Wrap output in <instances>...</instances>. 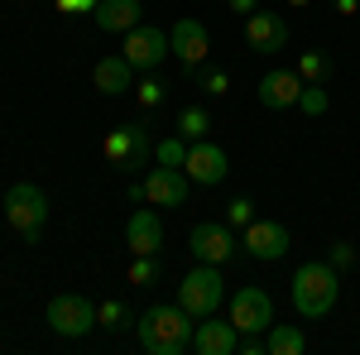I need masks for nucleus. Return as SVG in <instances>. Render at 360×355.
Wrapping results in <instances>:
<instances>
[{
  "mask_svg": "<svg viewBox=\"0 0 360 355\" xmlns=\"http://www.w3.org/2000/svg\"><path fill=\"white\" fill-rule=\"evenodd\" d=\"M125 245L130 254H164V221H159V207H139L125 221Z\"/></svg>",
  "mask_w": 360,
  "mask_h": 355,
  "instance_id": "obj_17",
  "label": "nucleus"
},
{
  "mask_svg": "<svg viewBox=\"0 0 360 355\" xmlns=\"http://www.w3.org/2000/svg\"><path fill=\"white\" fill-rule=\"evenodd\" d=\"M226 5H231L236 15H255V10H259V0H226Z\"/></svg>",
  "mask_w": 360,
  "mask_h": 355,
  "instance_id": "obj_32",
  "label": "nucleus"
},
{
  "mask_svg": "<svg viewBox=\"0 0 360 355\" xmlns=\"http://www.w3.org/2000/svg\"><path fill=\"white\" fill-rule=\"evenodd\" d=\"M193 77L207 96H226V91H231V72H221V67H207V63H202V67H193Z\"/></svg>",
  "mask_w": 360,
  "mask_h": 355,
  "instance_id": "obj_26",
  "label": "nucleus"
},
{
  "mask_svg": "<svg viewBox=\"0 0 360 355\" xmlns=\"http://www.w3.org/2000/svg\"><path fill=\"white\" fill-rule=\"evenodd\" d=\"M226 221H231L236 231H245L250 221H255V202H250V197H236V202L226 207Z\"/></svg>",
  "mask_w": 360,
  "mask_h": 355,
  "instance_id": "obj_28",
  "label": "nucleus"
},
{
  "mask_svg": "<svg viewBox=\"0 0 360 355\" xmlns=\"http://www.w3.org/2000/svg\"><path fill=\"white\" fill-rule=\"evenodd\" d=\"M264 341H269V355H303L307 351V336L298 327H288V322H274L264 331Z\"/></svg>",
  "mask_w": 360,
  "mask_h": 355,
  "instance_id": "obj_20",
  "label": "nucleus"
},
{
  "mask_svg": "<svg viewBox=\"0 0 360 355\" xmlns=\"http://www.w3.org/2000/svg\"><path fill=\"white\" fill-rule=\"evenodd\" d=\"M91 15H96V29H106V34H130L144 20V5L139 0H101Z\"/></svg>",
  "mask_w": 360,
  "mask_h": 355,
  "instance_id": "obj_19",
  "label": "nucleus"
},
{
  "mask_svg": "<svg viewBox=\"0 0 360 355\" xmlns=\"http://www.w3.org/2000/svg\"><path fill=\"white\" fill-rule=\"evenodd\" d=\"M135 101H139L144 110H154L159 101H164V82H154V77H144V82L135 86Z\"/></svg>",
  "mask_w": 360,
  "mask_h": 355,
  "instance_id": "obj_29",
  "label": "nucleus"
},
{
  "mask_svg": "<svg viewBox=\"0 0 360 355\" xmlns=\"http://www.w3.org/2000/svg\"><path fill=\"white\" fill-rule=\"evenodd\" d=\"M240 245H245V254L250 259H283L288 254V245H293V235H288V226L283 221H250L245 226V235H240Z\"/></svg>",
  "mask_w": 360,
  "mask_h": 355,
  "instance_id": "obj_11",
  "label": "nucleus"
},
{
  "mask_svg": "<svg viewBox=\"0 0 360 355\" xmlns=\"http://www.w3.org/2000/svg\"><path fill=\"white\" fill-rule=\"evenodd\" d=\"M221 302H226L221 264H197L193 273H183V283H178V307H183V312H193L197 322H202V317H212Z\"/></svg>",
  "mask_w": 360,
  "mask_h": 355,
  "instance_id": "obj_4",
  "label": "nucleus"
},
{
  "mask_svg": "<svg viewBox=\"0 0 360 355\" xmlns=\"http://www.w3.org/2000/svg\"><path fill=\"white\" fill-rule=\"evenodd\" d=\"M125 197H130V202H144V178H139V183H130V188H125Z\"/></svg>",
  "mask_w": 360,
  "mask_h": 355,
  "instance_id": "obj_34",
  "label": "nucleus"
},
{
  "mask_svg": "<svg viewBox=\"0 0 360 355\" xmlns=\"http://www.w3.org/2000/svg\"><path fill=\"white\" fill-rule=\"evenodd\" d=\"M207 130H212V115H207V106H183L178 110V125H173V135H183L188 139V144H193V139H207Z\"/></svg>",
  "mask_w": 360,
  "mask_h": 355,
  "instance_id": "obj_21",
  "label": "nucleus"
},
{
  "mask_svg": "<svg viewBox=\"0 0 360 355\" xmlns=\"http://www.w3.org/2000/svg\"><path fill=\"white\" fill-rule=\"evenodd\" d=\"M183 173H188V183H197V188H217V183H226V173H231V159H226L221 144L193 139L188 144V159H183Z\"/></svg>",
  "mask_w": 360,
  "mask_h": 355,
  "instance_id": "obj_8",
  "label": "nucleus"
},
{
  "mask_svg": "<svg viewBox=\"0 0 360 355\" xmlns=\"http://www.w3.org/2000/svg\"><path fill=\"white\" fill-rule=\"evenodd\" d=\"M91 86L101 96H125V91H135V67L125 63V53H101L91 63Z\"/></svg>",
  "mask_w": 360,
  "mask_h": 355,
  "instance_id": "obj_18",
  "label": "nucleus"
},
{
  "mask_svg": "<svg viewBox=\"0 0 360 355\" xmlns=\"http://www.w3.org/2000/svg\"><path fill=\"white\" fill-rule=\"evenodd\" d=\"M298 77H303V82H327V77H332V58L322 53V49L298 53Z\"/></svg>",
  "mask_w": 360,
  "mask_h": 355,
  "instance_id": "obj_22",
  "label": "nucleus"
},
{
  "mask_svg": "<svg viewBox=\"0 0 360 355\" xmlns=\"http://www.w3.org/2000/svg\"><path fill=\"white\" fill-rule=\"evenodd\" d=\"M125 63L135 67V72H154L159 63H164L173 49H168V34L164 29H154V25H135L130 34H125Z\"/></svg>",
  "mask_w": 360,
  "mask_h": 355,
  "instance_id": "obj_9",
  "label": "nucleus"
},
{
  "mask_svg": "<svg viewBox=\"0 0 360 355\" xmlns=\"http://www.w3.org/2000/svg\"><path fill=\"white\" fill-rule=\"evenodd\" d=\"M288 5H293V10H303V5H307V0H288Z\"/></svg>",
  "mask_w": 360,
  "mask_h": 355,
  "instance_id": "obj_35",
  "label": "nucleus"
},
{
  "mask_svg": "<svg viewBox=\"0 0 360 355\" xmlns=\"http://www.w3.org/2000/svg\"><path fill=\"white\" fill-rule=\"evenodd\" d=\"M130 283L135 288L159 283V254H130Z\"/></svg>",
  "mask_w": 360,
  "mask_h": 355,
  "instance_id": "obj_25",
  "label": "nucleus"
},
{
  "mask_svg": "<svg viewBox=\"0 0 360 355\" xmlns=\"http://www.w3.org/2000/svg\"><path fill=\"white\" fill-rule=\"evenodd\" d=\"M245 44H250V53H283L288 49V20L269 15V10L245 15Z\"/></svg>",
  "mask_w": 360,
  "mask_h": 355,
  "instance_id": "obj_15",
  "label": "nucleus"
},
{
  "mask_svg": "<svg viewBox=\"0 0 360 355\" xmlns=\"http://www.w3.org/2000/svg\"><path fill=\"white\" fill-rule=\"evenodd\" d=\"M231 322L236 331L245 336V331H269L274 327V302L264 288H240L236 298H231Z\"/></svg>",
  "mask_w": 360,
  "mask_h": 355,
  "instance_id": "obj_14",
  "label": "nucleus"
},
{
  "mask_svg": "<svg viewBox=\"0 0 360 355\" xmlns=\"http://www.w3.org/2000/svg\"><path fill=\"white\" fill-rule=\"evenodd\" d=\"M154 154V139H149V130L144 125H115V130H106V139H101V159L111 168H125V173H135V168H144V159Z\"/></svg>",
  "mask_w": 360,
  "mask_h": 355,
  "instance_id": "obj_5",
  "label": "nucleus"
},
{
  "mask_svg": "<svg viewBox=\"0 0 360 355\" xmlns=\"http://www.w3.org/2000/svg\"><path fill=\"white\" fill-rule=\"evenodd\" d=\"M327 106H332L327 86H322V82H307L303 96H298V110H303V115H327Z\"/></svg>",
  "mask_w": 360,
  "mask_h": 355,
  "instance_id": "obj_27",
  "label": "nucleus"
},
{
  "mask_svg": "<svg viewBox=\"0 0 360 355\" xmlns=\"http://www.w3.org/2000/svg\"><path fill=\"white\" fill-rule=\"evenodd\" d=\"M53 5L63 10V15H82V10H96L101 0H53Z\"/></svg>",
  "mask_w": 360,
  "mask_h": 355,
  "instance_id": "obj_31",
  "label": "nucleus"
},
{
  "mask_svg": "<svg viewBox=\"0 0 360 355\" xmlns=\"http://www.w3.org/2000/svg\"><path fill=\"white\" fill-rule=\"evenodd\" d=\"M303 77H298V67H274V72H264L259 86H255V96H259V106L264 110H298V96H303Z\"/></svg>",
  "mask_w": 360,
  "mask_h": 355,
  "instance_id": "obj_12",
  "label": "nucleus"
},
{
  "mask_svg": "<svg viewBox=\"0 0 360 355\" xmlns=\"http://www.w3.org/2000/svg\"><path fill=\"white\" fill-rule=\"evenodd\" d=\"M327 264H332V269L356 264V245H351V240H332V250H327Z\"/></svg>",
  "mask_w": 360,
  "mask_h": 355,
  "instance_id": "obj_30",
  "label": "nucleus"
},
{
  "mask_svg": "<svg viewBox=\"0 0 360 355\" xmlns=\"http://www.w3.org/2000/svg\"><path fill=\"white\" fill-rule=\"evenodd\" d=\"M336 298H341V269H332L327 259L298 264V273H293V307H298V317L322 322L336 307Z\"/></svg>",
  "mask_w": 360,
  "mask_h": 355,
  "instance_id": "obj_2",
  "label": "nucleus"
},
{
  "mask_svg": "<svg viewBox=\"0 0 360 355\" xmlns=\"http://www.w3.org/2000/svg\"><path fill=\"white\" fill-rule=\"evenodd\" d=\"M193 327H197V317H193V312H183L178 302H173V307L159 302V307H149V312L135 322L139 346H144L149 355H183V351H193Z\"/></svg>",
  "mask_w": 360,
  "mask_h": 355,
  "instance_id": "obj_1",
  "label": "nucleus"
},
{
  "mask_svg": "<svg viewBox=\"0 0 360 355\" xmlns=\"http://www.w3.org/2000/svg\"><path fill=\"white\" fill-rule=\"evenodd\" d=\"M332 10H336V15H356L360 0H332Z\"/></svg>",
  "mask_w": 360,
  "mask_h": 355,
  "instance_id": "obj_33",
  "label": "nucleus"
},
{
  "mask_svg": "<svg viewBox=\"0 0 360 355\" xmlns=\"http://www.w3.org/2000/svg\"><path fill=\"white\" fill-rule=\"evenodd\" d=\"M5 221H10V231H15L20 240L39 245L44 221H49V192L34 188V183H15V188L5 192Z\"/></svg>",
  "mask_w": 360,
  "mask_h": 355,
  "instance_id": "obj_3",
  "label": "nucleus"
},
{
  "mask_svg": "<svg viewBox=\"0 0 360 355\" xmlns=\"http://www.w3.org/2000/svg\"><path fill=\"white\" fill-rule=\"evenodd\" d=\"M168 49H173V53H178V63L193 72V67H202V63L212 58V34H207V25H202V20L183 15L178 25L168 29Z\"/></svg>",
  "mask_w": 360,
  "mask_h": 355,
  "instance_id": "obj_10",
  "label": "nucleus"
},
{
  "mask_svg": "<svg viewBox=\"0 0 360 355\" xmlns=\"http://www.w3.org/2000/svg\"><path fill=\"white\" fill-rule=\"evenodd\" d=\"M188 250H193L197 264H226L240 250V235L231 221H197L193 235H188Z\"/></svg>",
  "mask_w": 360,
  "mask_h": 355,
  "instance_id": "obj_6",
  "label": "nucleus"
},
{
  "mask_svg": "<svg viewBox=\"0 0 360 355\" xmlns=\"http://www.w3.org/2000/svg\"><path fill=\"white\" fill-rule=\"evenodd\" d=\"M130 322V307L120 298H106V302H96V327H106V331H120Z\"/></svg>",
  "mask_w": 360,
  "mask_h": 355,
  "instance_id": "obj_24",
  "label": "nucleus"
},
{
  "mask_svg": "<svg viewBox=\"0 0 360 355\" xmlns=\"http://www.w3.org/2000/svg\"><path fill=\"white\" fill-rule=\"evenodd\" d=\"M183 159H188V139H183V135H164L159 144H154V164L183 168Z\"/></svg>",
  "mask_w": 360,
  "mask_h": 355,
  "instance_id": "obj_23",
  "label": "nucleus"
},
{
  "mask_svg": "<svg viewBox=\"0 0 360 355\" xmlns=\"http://www.w3.org/2000/svg\"><path fill=\"white\" fill-rule=\"evenodd\" d=\"M193 351L197 355H236L240 351V331H236L231 317L221 322V317L212 312V317H202L193 327Z\"/></svg>",
  "mask_w": 360,
  "mask_h": 355,
  "instance_id": "obj_16",
  "label": "nucleus"
},
{
  "mask_svg": "<svg viewBox=\"0 0 360 355\" xmlns=\"http://www.w3.org/2000/svg\"><path fill=\"white\" fill-rule=\"evenodd\" d=\"M49 327H53V336H63V341H77V336H86V331L96 327V307H91V298H82V293H58V298L49 302Z\"/></svg>",
  "mask_w": 360,
  "mask_h": 355,
  "instance_id": "obj_7",
  "label": "nucleus"
},
{
  "mask_svg": "<svg viewBox=\"0 0 360 355\" xmlns=\"http://www.w3.org/2000/svg\"><path fill=\"white\" fill-rule=\"evenodd\" d=\"M188 173L183 168H168V164H154L144 173V202L149 207H183L188 202Z\"/></svg>",
  "mask_w": 360,
  "mask_h": 355,
  "instance_id": "obj_13",
  "label": "nucleus"
}]
</instances>
